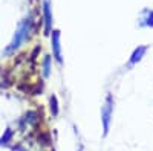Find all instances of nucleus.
<instances>
[{
    "label": "nucleus",
    "instance_id": "1",
    "mask_svg": "<svg viewBox=\"0 0 153 151\" xmlns=\"http://www.w3.org/2000/svg\"><path fill=\"white\" fill-rule=\"evenodd\" d=\"M29 26H31V20H26L22 26L19 28V31L16 32V38H14V41H12V46L11 47H17V46H20V43L26 38V35L29 34Z\"/></svg>",
    "mask_w": 153,
    "mask_h": 151
},
{
    "label": "nucleus",
    "instance_id": "2",
    "mask_svg": "<svg viewBox=\"0 0 153 151\" xmlns=\"http://www.w3.org/2000/svg\"><path fill=\"white\" fill-rule=\"evenodd\" d=\"M52 43H54V54H55V58L58 61H61V50H60V32L58 31H54V35H52Z\"/></svg>",
    "mask_w": 153,
    "mask_h": 151
},
{
    "label": "nucleus",
    "instance_id": "3",
    "mask_svg": "<svg viewBox=\"0 0 153 151\" xmlns=\"http://www.w3.org/2000/svg\"><path fill=\"white\" fill-rule=\"evenodd\" d=\"M43 11H45L46 31H48V34H49V32H51V21H52V17H51V6H49V0H45V3H43Z\"/></svg>",
    "mask_w": 153,
    "mask_h": 151
},
{
    "label": "nucleus",
    "instance_id": "4",
    "mask_svg": "<svg viewBox=\"0 0 153 151\" xmlns=\"http://www.w3.org/2000/svg\"><path fill=\"white\" fill-rule=\"evenodd\" d=\"M103 116H104V133H107V130H109V121H110V104H107L106 108L103 110Z\"/></svg>",
    "mask_w": 153,
    "mask_h": 151
},
{
    "label": "nucleus",
    "instance_id": "5",
    "mask_svg": "<svg viewBox=\"0 0 153 151\" xmlns=\"http://www.w3.org/2000/svg\"><path fill=\"white\" fill-rule=\"evenodd\" d=\"M146 52V47H138L135 52H133V57H132V60H130V63L132 64H135L136 61H139L141 60V57H143V54Z\"/></svg>",
    "mask_w": 153,
    "mask_h": 151
},
{
    "label": "nucleus",
    "instance_id": "6",
    "mask_svg": "<svg viewBox=\"0 0 153 151\" xmlns=\"http://www.w3.org/2000/svg\"><path fill=\"white\" fill-rule=\"evenodd\" d=\"M49 73V57L45 60V75Z\"/></svg>",
    "mask_w": 153,
    "mask_h": 151
}]
</instances>
